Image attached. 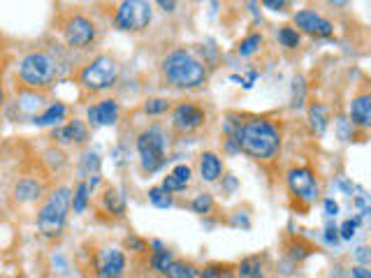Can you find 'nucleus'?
I'll use <instances>...</instances> for the list:
<instances>
[{
  "label": "nucleus",
  "instance_id": "nucleus-1",
  "mask_svg": "<svg viewBox=\"0 0 371 278\" xmlns=\"http://www.w3.org/2000/svg\"><path fill=\"white\" fill-rule=\"evenodd\" d=\"M227 146L232 151H241L249 158L258 160V163H272L281 154L283 144V130L281 123L274 119H249V121H237L227 123Z\"/></svg>",
  "mask_w": 371,
  "mask_h": 278
},
{
  "label": "nucleus",
  "instance_id": "nucleus-2",
  "mask_svg": "<svg viewBox=\"0 0 371 278\" xmlns=\"http://www.w3.org/2000/svg\"><path fill=\"white\" fill-rule=\"evenodd\" d=\"M160 77L167 88L195 91L207 83L209 72L207 65L195 54L186 52V49H174L160 61Z\"/></svg>",
  "mask_w": 371,
  "mask_h": 278
},
{
  "label": "nucleus",
  "instance_id": "nucleus-3",
  "mask_svg": "<svg viewBox=\"0 0 371 278\" xmlns=\"http://www.w3.org/2000/svg\"><path fill=\"white\" fill-rule=\"evenodd\" d=\"M16 74H19L23 86H28L33 91H42V88L54 86V83L63 77L65 63L54 52H30L28 56H23Z\"/></svg>",
  "mask_w": 371,
  "mask_h": 278
},
{
  "label": "nucleus",
  "instance_id": "nucleus-4",
  "mask_svg": "<svg viewBox=\"0 0 371 278\" xmlns=\"http://www.w3.org/2000/svg\"><path fill=\"white\" fill-rule=\"evenodd\" d=\"M70 207H72L70 188H58L42 202V207L38 209V227H40L42 237H47V239L61 237Z\"/></svg>",
  "mask_w": 371,
  "mask_h": 278
},
{
  "label": "nucleus",
  "instance_id": "nucleus-5",
  "mask_svg": "<svg viewBox=\"0 0 371 278\" xmlns=\"http://www.w3.org/2000/svg\"><path fill=\"white\" fill-rule=\"evenodd\" d=\"M119 65L112 56H96L79 70V86L89 93H103L116 86Z\"/></svg>",
  "mask_w": 371,
  "mask_h": 278
},
{
  "label": "nucleus",
  "instance_id": "nucleus-6",
  "mask_svg": "<svg viewBox=\"0 0 371 278\" xmlns=\"http://www.w3.org/2000/svg\"><path fill=\"white\" fill-rule=\"evenodd\" d=\"M137 154H139V165L144 174L158 172L165 163L167 156V137L163 128L151 125V128L142 130L137 134Z\"/></svg>",
  "mask_w": 371,
  "mask_h": 278
},
{
  "label": "nucleus",
  "instance_id": "nucleus-7",
  "mask_svg": "<svg viewBox=\"0 0 371 278\" xmlns=\"http://www.w3.org/2000/svg\"><path fill=\"white\" fill-rule=\"evenodd\" d=\"M151 16H154L151 3H144V0H125V3H119L114 7L112 21L119 30L142 33L144 28H149Z\"/></svg>",
  "mask_w": 371,
  "mask_h": 278
},
{
  "label": "nucleus",
  "instance_id": "nucleus-8",
  "mask_svg": "<svg viewBox=\"0 0 371 278\" xmlns=\"http://www.w3.org/2000/svg\"><path fill=\"white\" fill-rule=\"evenodd\" d=\"M285 183H288L290 195L297 199V204L302 209H309L320 195V185L316 179V172L309 165H297L290 167L285 174Z\"/></svg>",
  "mask_w": 371,
  "mask_h": 278
},
{
  "label": "nucleus",
  "instance_id": "nucleus-9",
  "mask_svg": "<svg viewBox=\"0 0 371 278\" xmlns=\"http://www.w3.org/2000/svg\"><path fill=\"white\" fill-rule=\"evenodd\" d=\"M170 125L174 134H193L198 132L202 125L207 123V112L205 107H200L198 103H193V100H181V103H176L172 109H170Z\"/></svg>",
  "mask_w": 371,
  "mask_h": 278
},
{
  "label": "nucleus",
  "instance_id": "nucleus-10",
  "mask_svg": "<svg viewBox=\"0 0 371 278\" xmlns=\"http://www.w3.org/2000/svg\"><path fill=\"white\" fill-rule=\"evenodd\" d=\"M61 30H63V37L67 42V47H72V49H89L98 37L96 23L84 14L67 16L65 23L61 26Z\"/></svg>",
  "mask_w": 371,
  "mask_h": 278
},
{
  "label": "nucleus",
  "instance_id": "nucleus-11",
  "mask_svg": "<svg viewBox=\"0 0 371 278\" xmlns=\"http://www.w3.org/2000/svg\"><path fill=\"white\" fill-rule=\"evenodd\" d=\"M128 260L119 248H107L96 255V276L98 278H123Z\"/></svg>",
  "mask_w": 371,
  "mask_h": 278
},
{
  "label": "nucleus",
  "instance_id": "nucleus-12",
  "mask_svg": "<svg viewBox=\"0 0 371 278\" xmlns=\"http://www.w3.org/2000/svg\"><path fill=\"white\" fill-rule=\"evenodd\" d=\"M295 30H302L307 33V35H314V37H330L334 33V23L330 19H325V16H320L318 12L314 10H299L295 14Z\"/></svg>",
  "mask_w": 371,
  "mask_h": 278
},
{
  "label": "nucleus",
  "instance_id": "nucleus-13",
  "mask_svg": "<svg viewBox=\"0 0 371 278\" xmlns=\"http://www.w3.org/2000/svg\"><path fill=\"white\" fill-rule=\"evenodd\" d=\"M119 103H116L114 98H107V100H100L98 105L89 107V123L91 125H114L119 121Z\"/></svg>",
  "mask_w": 371,
  "mask_h": 278
},
{
  "label": "nucleus",
  "instance_id": "nucleus-14",
  "mask_svg": "<svg viewBox=\"0 0 371 278\" xmlns=\"http://www.w3.org/2000/svg\"><path fill=\"white\" fill-rule=\"evenodd\" d=\"M54 139L61 141V144H86L89 139V128L81 121H70L65 125H58L54 130Z\"/></svg>",
  "mask_w": 371,
  "mask_h": 278
},
{
  "label": "nucleus",
  "instance_id": "nucleus-15",
  "mask_svg": "<svg viewBox=\"0 0 371 278\" xmlns=\"http://www.w3.org/2000/svg\"><path fill=\"white\" fill-rule=\"evenodd\" d=\"M350 121H353V128L369 130V125H371V95L367 91L353 98V103H350Z\"/></svg>",
  "mask_w": 371,
  "mask_h": 278
},
{
  "label": "nucleus",
  "instance_id": "nucleus-16",
  "mask_svg": "<svg viewBox=\"0 0 371 278\" xmlns=\"http://www.w3.org/2000/svg\"><path fill=\"white\" fill-rule=\"evenodd\" d=\"M190 176H193V170L188 165H176L174 170L165 176V181H163V185L160 188L163 190H167L170 195H174V192H181V190H186L190 185Z\"/></svg>",
  "mask_w": 371,
  "mask_h": 278
},
{
  "label": "nucleus",
  "instance_id": "nucleus-17",
  "mask_svg": "<svg viewBox=\"0 0 371 278\" xmlns=\"http://www.w3.org/2000/svg\"><path fill=\"white\" fill-rule=\"evenodd\" d=\"M223 174V160L218 158L216 154H212V151H207V154L200 156V176L202 181L207 183H216L218 179H221Z\"/></svg>",
  "mask_w": 371,
  "mask_h": 278
},
{
  "label": "nucleus",
  "instance_id": "nucleus-18",
  "mask_svg": "<svg viewBox=\"0 0 371 278\" xmlns=\"http://www.w3.org/2000/svg\"><path fill=\"white\" fill-rule=\"evenodd\" d=\"M234 278H265V257L263 255H249L237 265Z\"/></svg>",
  "mask_w": 371,
  "mask_h": 278
},
{
  "label": "nucleus",
  "instance_id": "nucleus-19",
  "mask_svg": "<svg viewBox=\"0 0 371 278\" xmlns=\"http://www.w3.org/2000/svg\"><path fill=\"white\" fill-rule=\"evenodd\" d=\"M100 197H103V207L107 209V214H112L116 218H123V214H125V199H123L121 192L114 188V185H107Z\"/></svg>",
  "mask_w": 371,
  "mask_h": 278
},
{
  "label": "nucleus",
  "instance_id": "nucleus-20",
  "mask_svg": "<svg viewBox=\"0 0 371 278\" xmlns=\"http://www.w3.org/2000/svg\"><path fill=\"white\" fill-rule=\"evenodd\" d=\"M42 197V185L33 179H21L14 185V199L16 202H33Z\"/></svg>",
  "mask_w": 371,
  "mask_h": 278
},
{
  "label": "nucleus",
  "instance_id": "nucleus-21",
  "mask_svg": "<svg viewBox=\"0 0 371 278\" xmlns=\"http://www.w3.org/2000/svg\"><path fill=\"white\" fill-rule=\"evenodd\" d=\"M237 272V265L232 262H209L200 269L198 278H234Z\"/></svg>",
  "mask_w": 371,
  "mask_h": 278
},
{
  "label": "nucleus",
  "instance_id": "nucleus-22",
  "mask_svg": "<svg viewBox=\"0 0 371 278\" xmlns=\"http://www.w3.org/2000/svg\"><path fill=\"white\" fill-rule=\"evenodd\" d=\"M198 274L200 269L190 260H172V265L165 272V278H198Z\"/></svg>",
  "mask_w": 371,
  "mask_h": 278
},
{
  "label": "nucleus",
  "instance_id": "nucleus-23",
  "mask_svg": "<svg viewBox=\"0 0 371 278\" xmlns=\"http://www.w3.org/2000/svg\"><path fill=\"white\" fill-rule=\"evenodd\" d=\"M65 116H67V105L54 103V105H49L42 114L35 116V123H38V125H52V123L63 121Z\"/></svg>",
  "mask_w": 371,
  "mask_h": 278
},
{
  "label": "nucleus",
  "instance_id": "nucleus-24",
  "mask_svg": "<svg viewBox=\"0 0 371 278\" xmlns=\"http://www.w3.org/2000/svg\"><path fill=\"white\" fill-rule=\"evenodd\" d=\"M309 121H311V130H314L316 134H323L325 128H327V112L323 105H311L309 109Z\"/></svg>",
  "mask_w": 371,
  "mask_h": 278
},
{
  "label": "nucleus",
  "instance_id": "nucleus-25",
  "mask_svg": "<svg viewBox=\"0 0 371 278\" xmlns=\"http://www.w3.org/2000/svg\"><path fill=\"white\" fill-rule=\"evenodd\" d=\"M172 260H174L172 250H167V248H158V250L154 253V255H151V269H154L156 274H163V276H165L167 267L172 265Z\"/></svg>",
  "mask_w": 371,
  "mask_h": 278
},
{
  "label": "nucleus",
  "instance_id": "nucleus-26",
  "mask_svg": "<svg viewBox=\"0 0 371 278\" xmlns=\"http://www.w3.org/2000/svg\"><path fill=\"white\" fill-rule=\"evenodd\" d=\"M190 209L200 216H207L212 214L216 209V202H214V195H209V192H200V195H195V199L190 202Z\"/></svg>",
  "mask_w": 371,
  "mask_h": 278
},
{
  "label": "nucleus",
  "instance_id": "nucleus-27",
  "mask_svg": "<svg viewBox=\"0 0 371 278\" xmlns=\"http://www.w3.org/2000/svg\"><path fill=\"white\" fill-rule=\"evenodd\" d=\"M89 183L86 181H79L77 183V188H74V195H72V209H74V214H81L84 209H86L89 204Z\"/></svg>",
  "mask_w": 371,
  "mask_h": 278
},
{
  "label": "nucleus",
  "instance_id": "nucleus-28",
  "mask_svg": "<svg viewBox=\"0 0 371 278\" xmlns=\"http://www.w3.org/2000/svg\"><path fill=\"white\" fill-rule=\"evenodd\" d=\"M170 109H172V100H167V98H149L144 103V112L149 116H160V114L170 112Z\"/></svg>",
  "mask_w": 371,
  "mask_h": 278
},
{
  "label": "nucleus",
  "instance_id": "nucleus-29",
  "mask_svg": "<svg viewBox=\"0 0 371 278\" xmlns=\"http://www.w3.org/2000/svg\"><path fill=\"white\" fill-rule=\"evenodd\" d=\"M149 199H151V204H156L158 209L174 207V195H170V192L163 190V188H151L149 190Z\"/></svg>",
  "mask_w": 371,
  "mask_h": 278
},
{
  "label": "nucleus",
  "instance_id": "nucleus-30",
  "mask_svg": "<svg viewBox=\"0 0 371 278\" xmlns=\"http://www.w3.org/2000/svg\"><path fill=\"white\" fill-rule=\"evenodd\" d=\"M278 42H281V47H285V49H297L302 37L292 26H283L281 30H278Z\"/></svg>",
  "mask_w": 371,
  "mask_h": 278
},
{
  "label": "nucleus",
  "instance_id": "nucleus-31",
  "mask_svg": "<svg viewBox=\"0 0 371 278\" xmlns=\"http://www.w3.org/2000/svg\"><path fill=\"white\" fill-rule=\"evenodd\" d=\"M260 45H263V35H260V33H253V35H249L246 40L239 42L237 52H239V56H251L253 52H258Z\"/></svg>",
  "mask_w": 371,
  "mask_h": 278
},
{
  "label": "nucleus",
  "instance_id": "nucleus-32",
  "mask_svg": "<svg viewBox=\"0 0 371 278\" xmlns=\"http://www.w3.org/2000/svg\"><path fill=\"white\" fill-rule=\"evenodd\" d=\"M288 253H290V257H292V260H304V257L311 255V253H314V250H311L309 243H304L302 239H295L292 246H288Z\"/></svg>",
  "mask_w": 371,
  "mask_h": 278
},
{
  "label": "nucleus",
  "instance_id": "nucleus-33",
  "mask_svg": "<svg viewBox=\"0 0 371 278\" xmlns=\"http://www.w3.org/2000/svg\"><path fill=\"white\" fill-rule=\"evenodd\" d=\"M125 248H130L135 253H147L149 243L144 239H139V237H128V239H125Z\"/></svg>",
  "mask_w": 371,
  "mask_h": 278
},
{
  "label": "nucleus",
  "instance_id": "nucleus-34",
  "mask_svg": "<svg viewBox=\"0 0 371 278\" xmlns=\"http://www.w3.org/2000/svg\"><path fill=\"white\" fill-rule=\"evenodd\" d=\"M355 223H353V221H346L343 225H341V237L343 239H353V234H355Z\"/></svg>",
  "mask_w": 371,
  "mask_h": 278
},
{
  "label": "nucleus",
  "instance_id": "nucleus-35",
  "mask_svg": "<svg viewBox=\"0 0 371 278\" xmlns=\"http://www.w3.org/2000/svg\"><path fill=\"white\" fill-rule=\"evenodd\" d=\"M265 7L274 12H283V7H288V3H276V0H265Z\"/></svg>",
  "mask_w": 371,
  "mask_h": 278
},
{
  "label": "nucleus",
  "instance_id": "nucleus-36",
  "mask_svg": "<svg viewBox=\"0 0 371 278\" xmlns=\"http://www.w3.org/2000/svg\"><path fill=\"white\" fill-rule=\"evenodd\" d=\"M325 212L330 214V216H336V212H339V204L332 199H325Z\"/></svg>",
  "mask_w": 371,
  "mask_h": 278
},
{
  "label": "nucleus",
  "instance_id": "nucleus-37",
  "mask_svg": "<svg viewBox=\"0 0 371 278\" xmlns=\"http://www.w3.org/2000/svg\"><path fill=\"white\" fill-rule=\"evenodd\" d=\"M353 278H371V274L365 267H358V269H353Z\"/></svg>",
  "mask_w": 371,
  "mask_h": 278
},
{
  "label": "nucleus",
  "instance_id": "nucleus-38",
  "mask_svg": "<svg viewBox=\"0 0 371 278\" xmlns=\"http://www.w3.org/2000/svg\"><path fill=\"white\" fill-rule=\"evenodd\" d=\"M336 232H339V230H336V227H327V239H330V241H336Z\"/></svg>",
  "mask_w": 371,
  "mask_h": 278
},
{
  "label": "nucleus",
  "instance_id": "nucleus-39",
  "mask_svg": "<svg viewBox=\"0 0 371 278\" xmlns=\"http://www.w3.org/2000/svg\"><path fill=\"white\" fill-rule=\"evenodd\" d=\"M160 7H165V12H172L174 10V7H176V3H165V0H163V3H158Z\"/></svg>",
  "mask_w": 371,
  "mask_h": 278
},
{
  "label": "nucleus",
  "instance_id": "nucleus-40",
  "mask_svg": "<svg viewBox=\"0 0 371 278\" xmlns=\"http://www.w3.org/2000/svg\"><path fill=\"white\" fill-rule=\"evenodd\" d=\"M5 105V91H3V77H0V109Z\"/></svg>",
  "mask_w": 371,
  "mask_h": 278
}]
</instances>
